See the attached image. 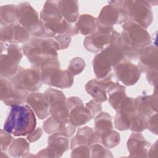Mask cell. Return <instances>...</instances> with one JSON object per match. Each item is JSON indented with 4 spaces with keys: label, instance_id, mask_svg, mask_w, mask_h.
Masks as SVG:
<instances>
[{
    "label": "cell",
    "instance_id": "ffe728a7",
    "mask_svg": "<svg viewBox=\"0 0 158 158\" xmlns=\"http://www.w3.org/2000/svg\"><path fill=\"white\" fill-rule=\"evenodd\" d=\"M91 118V113L83 104L76 106L69 110V121L76 127L85 125Z\"/></svg>",
    "mask_w": 158,
    "mask_h": 158
},
{
    "label": "cell",
    "instance_id": "60d3db41",
    "mask_svg": "<svg viewBox=\"0 0 158 158\" xmlns=\"http://www.w3.org/2000/svg\"><path fill=\"white\" fill-rule=\"evenodd\" d=\"M151 133L157 135V112L147 117V127Z\"/></svg>",
    "mask_w": 158,
    "mask_h": 158
},
{
    "label": "cell",
    "instance_id": "603a6c76",
    "mask_svg": "<svg viewBox=\"0 0 158 158\" xmlns=\"http://www.w3.org/2000/svg\"><path fill=\"white\" fill-rule=\"evenodd\" d=\"M48 147L54 152L56 157L62 156L69 148V138L59 133L51 134L48 137Z\"/></svg>",
    "mask_w": 158,
    "mask_h": 158
},
{
    "label": "cell",
    "instance_id": "83f0119b",
    "mask_svg": "<svg viewBox=\"0 0 158 158\" xmlns=\"http://www.w3.org/2000/svg\"><path fill=\"white\" fill-rule=\"evenodd\" d=\"M93 131L91 128L87 126L78 129L76 135L70 140V149L80 145H88V139Z\"/></svg>",
    "mask_w": 158,
    "mask_h": 158
},
{
    "label": "cell",
    "instance_id": "1f68e13d",
    "mask_svg": "<svg viewBox=\"0 0 158 158\" xmlns=\"http://www.w3.org/2000/svg\"><path fill=\"white\" fill-rule=\"evenodd\" d=\"M131 114L122 112H117V114L114 117L115 127L120 131H125L130 129Z\"/></svg>",
    "mask_w": 158,
    "mask_h": 158
},
{
    "label": "cell",
    "instance_id": "cb8c5ba5",
    "mask_svg": "<svg viewBox=\"0 0 158 158\" xmlns=\"http://www.w3.org/2000/svg\"><path fill=\"white\" fill-rule=\"evenodd\" d=\"M98 25L97 19L90 14H81L79 16L75 25L78 33L83 35H89L94 33Z\"/></svg>",
    "mask_w": 158,
    "mask_h": 158
},
{
    "label": "cell",
    "instance_id": "52a82bcc",
    "mask_svg": "<svg viewBox=\"0 0 158 158\" xmlns=\"http://www.w3.org/2000/svg\"><path fill=\"white\" fill-rule=\"evenodd\" d=\"M120 36L122 40L130 48L141 52L151 44V38L146 28L136 23L128 20L122 25Z\"/></svg>",
    "mask_w": 158,
    "mask_h": 158
},
{
    "label": "cell",
    "instance_id": "277c9868",
    "mask_svg": "<svg viewBox=\"0 0 158 158\" xmlns=\"http://www.w3.org/2000/svg\"><path fill=\"white\" fill-rule=\"evenodd\" d=\"M44 25L56 35L75 36L78 33L75 27L69 23L61 15L57 7V1H47L40 14Z\"/></svg>",
    "mask_w": 158,
    "mask_h": 158
},
{
    "label": "cell",
    "instance_id": "5bb4252c",
    "mask_svg": "<svg viewBox=\"0 0 158 158\" xmlns=\"http://www.w3.org/2000/svg\"><path fill=\"white\" fill-rule=\"evenodd\" d=\"M114 71L117 79L125 86L135 85L139 80L141 72L137 65L125 59L117 64Z\"/></svg>",
    "mask_w": 158,
    "mask_h": 158
},
{
    "label": "cell",
    "instance_id": "f35d334b",
    "mask_svg": "<svg viewBox=\"0 0 158 158\" xmlns=\"http://www.w3.org/2000/svg\"><path fill=\"white\" fill-rule=\"evenodd\" d=\"M0 135L1 150V151H6L13 141L14 138L10 133L4 130H1Z\"/></svg>",
    "mask_w": 158,
    "mask_h": 158
},
{
    "label": "cell",
    "instance_id": "4fadbf2b",
    "mask_svg": "<svg viewBox=\"0 0 158 158\" xmlns=\"http://www.w3.org/2000/svg\"><path fill=\"white\" fill-rule=\"evenodd\" d=\"M114 73H110L102 79H92L85 85L86 91L97 102H103L107 100V89L112 84L118 82Z\"/></svg>",
    "mask_w": 158,
    "mask_h": 158
},
{
    "label": "cell",
    "instance_id": "4dcf8cb0",
    "mask_svg": "<svg viewBox=\"0 0 158 158\" xmlns=\"http://www.w3.org/2000/svg\"><path fill=\"white\" fill-rule=\"evenodd\" d=\"M31 38V34L24 27L18 23L14 24L13 43L17 44L19 43L25 44L30 40Z\"/></svg>",
    "mask_w": 158,
    "mask_h": 158
},
{
    "label": "cell",
    "instance_id": "ee69618b",
    "mask_svg": "<svg viewBox=\"0 0 158 158\" xmlns=\"http://www.w3.org/2000/svg\"><path fill=\"white\" fill-rule=\"evenodd\" d=\"M82 104L83 103L81 99L80 98L77 96H72L69 98L67 99V104L69 110L76 106Z\"/></svg>",
    "mask_w": 158,
    "mask_h": 158
},
{
    "label": "cell",
    "instance_id": "74e56055",
    "mask_svg": "<svg viewBox=\"0 0 158 158\" xmlns=\"http://www.w3.org/2000/svg\"><path fill=\"white\" fill-rule=\"evenodd\" d=\"M72 157H89L90 148L88 145H80L72 149Z\"/></svg>",
    "mask_w": 158,
    "mask_h": 158
},
{
    "label": "cell",
    "instance_id": "30bf717a",
    "mask_svg": "<svg viewBox=\"0 0 158 158\" xmlns=\"http://www.w3.org/2000/svg\"><path fill=\"white\" fill-rule=\"evenodd\" d=\"M44 94L49 105L51 117L57 122L62 123L69 120V109L67 98L60 90L49 88Z\"/></svg>",
    "mask_w": 158,
    "mask_h": 158
},
{
    "label": "cell",
    "instance_id": "f1b7e54d",
    "mask_svg": "<svg viewBox=\"0 0 158 158\" xmlns=\"http://www.w3.org/2000/svg\"><path fill=\"white\" fill-rule=\"evenodd\" d=\"M147 127V117L137 112L130 115V130L133 132H142Z\"/></svg>",
    "mask_w": 158,
    "mask_h": 158
},
{
    "label": "cell",
    "instance_id": "e0dca14e",
    "mask_svg": "<svg viewBox=\"0 0 158 158\" xmlns=\"http://www.w3.org/2000/svg\"><path fill=\"white\" fill-rule=\"evenodd\" d=\"M137 67L141 72L157 71V49L150 45L141 51Z\"/></svg>",
    "mask_w": 158,
    "mask_h": 158
},
{
    "label": "cell",
    "instance_id": "7402d4cb",
    "mask_svg": "<svg viewBox=\"0 0 158 158\" xmlns=\"http://www.w3.org/2000/svg\"><path fill=\"white\" fill-rule=\"evenodd\" d=\"M20 61L6 54H1V77L10 80L17 72Z\"/></svg>",
    "mask_w": 158,
    "mask_h": 158
},
{
    "label": "cell",
    "instance_id": "b9f144b4",
    "mask_svg": "<svg viewBox=\"0 0 158 158\" xmlns=\"http://www.w3.org/2000/svg\"><path fill=\"white\" fill-rule=\"evenodd\" d=\"M85 106L89 110L93 116V118L95 117L99 113L101 112L102 110V106L101 103L96 101L94 99L88 102L86 104Z\"/></svg>",
    "mask_w": 158,
    "mask_h": 158
},
{
    "label": "cell",
    "instance_id": "8fae6325",
    "mask_svg": "<svg viewBox=\"0 0 158 158\" xmlns=\"http://www.w3.org/2000/svg\"><path fill=\"white\" fill-rule=\"evenodd\" d=\"M128 20L123 1H112L103 7L97 18L98 23L105 27H113L115 24H123Z\"/></svg>",
    "mask_w": 158,
    "mask_h": 158
},
{
    "label": "cell",
    "instance_id": "5b68a950",
    "mask_svg": "<svg viewBox=\"0 0 158 158\" xmlns=\"http://www.w3.org/2000/svg\"><path fill=\"white\" fill-rule=\"evenodd\" d=\"M17 23L24 27L31 35L36 38H54L56 35L49 30L39 18L38 13L27 2L17 5Z\"/></svg>",
    "mask_w": 158,
    "mask_h": 158
},
{
    "label": "cell",
    "instance_id": "3957f363",
    "mask_svg": "<svg viewBox=\"0 0 158 158\" xmlns=\"http://www.w3.org/2000/svg\"><path fill=\"white\" fill-rule=\"evenodd\" d=\"M22 51L32 67L38 69L46 60L58 58L57 51L60 50L53 38H43L31 36L30 40L23 44Z\"/></svg>",
    "mask_w": 158,
    "mask_h": 158
},
{
    "label": "cell",
    "instance_id": "ba28073f",
    "mask_svg": "<svg viewBox=\"0 0 158 158\" xmlns=\"http://www.w3.org/2000/svg\"><path fill=\"white\" fill-rule=\"evenodd\" d=\"M10 81L15 89L28 93L36 92L43 83L39 70L33 67L24 69L21 66Z\"/></svg>",
    "mask_w": 158,
    "mask_h": 158
},
{
    "label": "cell",
    "instance_id": "6da1fadb",
    "mask_svg": "<svg viewBox=\"0 0 158 158\" xmlns=\"http://www.w3.org/2000/svg\"><path fill=\"white\" fill-rule=\"evenodd\" d=\"M36 127L34 111L25 104L11 107L4 124V130L15 136H25L31 133Z\"/></svg>",
    "mask_w": 158,
    "mask_h": 158
},
{
    "label": "cell",
    "instance_id": "484cf974",
    "mask_svg": "<svg viewBox=\"0 0 158 158\" xmlns=\"http://www.w3.org/2000/svg\"><path fill=\"white\" fill-rule=\"evenodd\" d=\"M111 116L107 112H101L94 117V131L101 135L112 128Z\"/></svg>",
    "mask_w": 158,
    "mask_h": 158
},
{
    "label": "cell",
    "instance_id": "7bdbcfd3",
    "mask_svg": "<svg viewBox=\"0 0 158 158\" xmlns=\"http://www.w3.org/2000/svg\"><path fill=\"white\" fill-rule=\"evenodd\" d=\"M42 133H43L42 129L41 128H38L35 130H33L31 133L27 135V139L30 143L36 141L41 138Z\"/></svg>",
    "mask_w": 158,
    "mask_h": 158
},
{
    "label": "cell",
    "instance_id": "d4e9b609",
    "mask_svg": "<svg viewBox=\"0 0 158 158\" xmlns=\"http://www.w3.org/2000/svg\"><path fill=\"white\" fill-rule=\"evenodd\" d=\"M17 7L14 4H6L0 7L1 25L17 23Z\"/></svg>",
    "mask_w": 158,
    "mask_h": 158
},
{
    "label": "cell",
    "instance_id": "d6986e66",
    "mask_svg": "<svg viewBox=\"0 0 158 158\" xmlns=\"http://www.w3.org/2000/svg\"><path fill=\"white\" fill-rule=\"evenodd\" d=\"M57 7L62 16L70 23L77 21L79 17L77 1H57Z\"/></svg>",
    "mask_w": 158,
    "mask_h": 158
},
{
    "label": "cell",
    "instance_id": "f546056e",
    "mask_svg": "<svg viewBox=\"0 0 158 158\" xmlns=\"http://www.w3.org/2000/svg\"><path fill=\"white\" fill-rule=\"evenodd\" d=\"M120 141V134L113 130H110L101 134V143L107 149H111L118 144Z\"/></svg>",
    "mask_w": 158,
    "mask_h": 158
},
{
    "label": "cell",
    "instance_id": "44dd1931",
    "mask_svg": "<svg viewBox=\"0 0 158 158\" xmlns=\"http://www.w3.org/2000/svg\"><path fill=\"white\" fill-rule=\"evenodd\" d=\"M125 89L124 86L117 82L111 85L107 89L108 101L116 112L118 110L121 104L127 96L125 93Z\"/></svg>",
    "mask_w": 158,
    "mask_h": 158
},
{
    "label": "cell",
    "instance_id": "f6af8a7d",
    "mask_svg": "<svg viewBox=\"0 0 158 158\" xmlns=\"http://www.w3.org/2000/svg\"><path fill=\"white\" fill-rule=\"evenodd\" d=\"M146 78L148 82L151 85L157 86V71H150L146 73Z\"/></svg>",
    "mask_w": 158,
    "mask_h": 158
},
{
    "label": "cell",
    "instance_id": "e575fe53",
    "mask_svg": "<svg viewBox=\"0 0 158 158\" xmlns=\"http://www.w3.org/2000/svg\"><path fill=\"white\" fill-rule=\"evenodd\" d=\"M14 24L1 25V30H0L1 42L5 43H13Z\"/></svg>",
    "mask_w": 158,
    "mask_h": 158
},
{
    "label": "cell",
    "instance_id": "9a60e30c",
    "mask_svg": "<svg viewBox=\"0 0 158 158\" xmlns=\"http://www.w3.org/2000/svg\"><path fill=\"white\" fill-rule=\"evenodd\" d=\"M157 86H156L152 94L139 96L134 99L133 102L136 112L146 117L157 112Z\"/></svg>",
    "mask_w": 158,
    "mask_h": 158
},
{
    "label": "cell",
    "instance_id": "ab89813d",
    "mask_svg": "<svg viewBox=\"0 0 158 158\" xmlns=\"http://www.w3.org/2000/svg\"><path fill=\"white\" fill-rule=\"evenodd\" d=\"M71 37L67 35H56L53 38L58 44L60 50L65 49L67 48L71 42Z\"/></svg>",
    "mask_w": 158,
    "mask_h": 158
},
{
    "label": "cell",
    "instance_id": "d590c367",
    "mask_svg": "<svg viewBox=\"0 0 158 158\" xmlns=\"http://www.w3.org/2000/svg\"><path fill=\"white\" fill-rule=\"evenodd\" d=\"M91 157H113L111 152L107 148L102 146L100 143L94 144L90 147Z\"/></svg>",
    "mask_w": 158,
    "mask_h": 158
},
{
    "label": "cell",
    "instance_id": "7c38bea8",
    "mask_svg": "<svg viewBox=\"0 0 158 158\" xmlns=\"http://www.w3.org/2000/svg\"><path fill=\"white\" fill-rule=\"evenodd\" d=\"M113 27H105L98 23L96 31L87 36L83 41L85 49L91 52H99L110 44Z\"/></svg>",
    "mask_w": 158,
    "mask_h": 158
},
{
    "label": "cell",
    "instance_id": "2e32d148",
    "mask_svg": "<svg viewBox=\"0 0 158 158\" xmlns=\"http://www.w3.org/2000/svg\"><path fill=\"white\" fill-rule=\"evenodd\" d=\"M127 146L130 157H146L151 143L144 138L141 133L133 132L127 140Z\"/></svg>",
    "mask_w": 158,
    "mask_h": 158
},
{
    "label": "cell",
    "instance_id": "4316f807",
    "mask_svg": "<svg viewBox=\"0 0 158 158\" xmlns=\"http://www.w3.org/2000/svg\"><path fill=\"white\" fill-rule=\"evenodd\" d=\"M29 143L23 138L14 139L8 148V152L12 157H25L29 153Z\"/></svg>",
    "mask_w": 158,
    "mask_h": 158
},
{
    "label": "cell",
    "instance_id": "8992f818",
    "mask_svg": "<svg viewBox=\"0 0 158 158\" xmlns=\"http://www.w3.org/2000/svg\"><path fill=\"white\" fill-rule=\"evenodd\" d=\"M41 72V80L44 84L64 89L73 83V75L68 70H61L58 58L45 60L38 69Z\"/></svg>",
    "mask_w": 158,
    "mask_h": 158
},
{
    "label": "cell",
    "instance_id": "d6a6232c",
    "mask_svg": "<svg viewBox=\"0 0 158 158\" xmlns=\"http://www.w3.org/2000/svg\"><path fill=\"white\" fill-rule=\"evenodd\" d=\"M15 89L10 81L3 77H1L0 99L2 102L9 98L14 93Z\"/></svg>",
    "mask_w": 158,
    "mask_h": 158
},
{
    "label": "cell",
    "instance_id": "7a4b0ae2",
    "mask_svg": "<svg viewBox=\"0 0 158 158\" xmlns=\"http://www.w3.org/2000/svg\"><path fill=\"white\" fill-rule=\"evenodd\" d=\"M120 37V34L114 30L110 44L94 57L92 64L96 78L106 77L117 64L125 59L118 43Z\"/></svg>",
    "mask_w": 158,
    "mask_h": 158
},
{
    "label": "cell",
    "instance_id": "ac0fdd59",
    "mask_svg": "<svg viewBox=\"0 0 158 158\" xmlns=\"http://www.w3.org/2000/svg\"><path fill=\"white\" fill-rule=\"evenodd\" d=\"M26 102L40 120L45 119L49 115V105L44 93L38 92L29 93Z\"/></svg>",
    "mask_w": 158,
    "mask_h": 158
},
{
    "label": "cell",
    "instance_id": "8d00e7d4",
    "mask_svg": "<svg viewBox=\"0 0 158 158\" xmlns=\"http://www.w3.org/2000/svg\"><path fill=\"white\" fill-rule=\"evenodd\" d=\"M60 123L57 122L52 117L47 118L43 123V128L44 131L49 135L57 133L59 129Z\"/></svg>",
    "mask_w": 158,
    "mask_h": 158
},
{
    "label": "cell",
    "instance_id": "836d02e7",
    "mask_svg": "<svg viewBox=\"0 0 158 158\" xmlns=\"http://www.w3.org/2000/svg\"><path fill=\"white\" fill-rule=\"evenodd\" d=\"M85 67V60L81 57H75L70 61L67 70L70 72L71 74L75 76L82 72Z\"/></svg>",
    "mask_w": 158,
    "mask_h": 158
},
{
    "label": "cell",
    "instance_id": "9c48e42d",
    "mask_svg": "<svg viewBox=\"0 0 158 158\" xmlns=\"http://www.w3.org/2000/svg\"><path fill=\"white\" fill-rule=\"evenodd\" d=\"M128 20H130L144 28L149 27L153 20L151 5L148 1H123Z\"/></svg>",
    "mask_w": 158,
    "mask_h": 158
}]
</instances>
